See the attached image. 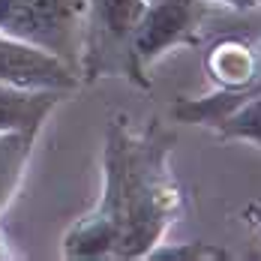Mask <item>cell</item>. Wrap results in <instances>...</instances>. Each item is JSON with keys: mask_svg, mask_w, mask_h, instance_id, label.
I'll list each match as a JSON object with an SVG mask.
<instances>
[{"mask_svg": "<svg viewBox=\"0 0 261 261\" xmlns=\"http://www.w3.org/2000/svg\"><path fill=\"white\" fill-rule=\"evenodd\" d=\"M222 141H252L261 147V96L246 99L213 123Z\"/></svg>", "mask_w": 261, "mask_h": 261, "instance_id": "cell-10", "label": "cell"}, {"mask_svg": "<svg viewBox=\"0 0 261 261\" xmlns=\"http://www.w3.org/2000/svg\"><path fill=\"white\" fill-rule=\"evenodd\" d=\"M79 69L60 57L0 30V84L69 93L79 87Z\"/></svg>", "mask_w": 261, "mask_h": 261, "instance_id": "cell-5", "label": "cell"}, {"mask_svg": "<svg viewBox=\"0 0 261 261\" xmlns=\"http://www.w3.org/2000/svg\"><path fill=\"white\" fill-rule=\"evenodd\" d=\"M63 99L60 90H36V87H15L0 84V132L18 129L36 132L42 129L45 117Z\"/></svg>", "mask_w": 261, "mask_h": 261, "instance_id": "cell-6", "label": "cell"}, {"mask_svg": "<svg viewBox=\"0 0 261 261\" xmlns=\"http://www.w3.org/2000/svg\"><path fill=\"white\" fill-rule=\"evenodd\" d=\"M84 15L87 0H0L3 33L51 51L72 69L81 63Z\"/></svg>", "mask_w": 261, "mask_h": 261, "instance_id": "cell-3", "label": "cell"}, {"mask_svg": "<svg viewBox=\"0 0 261 261\" xmlns=\"http://www.w3.org/2000/svg\"><path fill=\"white\" fill-rule=\"evenodd\" d=\"M210 79L219 84V90H240L255 66V48H249L240 39H222L213 45V51L204 57Z\"/></svg>", "mask_w": 261, "mask_h": 261, "instance_id": "cell-8", "label": "cell"}, {"mask_svg": "<svg viewBox=\"0 0 261 261\" xmlns=\"http://www.w3.org/2000/svg\"><path fill=\"white\" fill-rule=\"evenodd\" d=\"M207 6V0H144L132 36L138 66L147 72V66L165 51L177 45H198Z\"/></svg>", "mask_w": 261, "mask_h": 261, "instance_id": "cell-4", "label": "cell"}, {"mask_svg": "<svg viewBox=\"0 0 261 261\" xmlns=\"http://www.w3.org/2000/svg\"><path fill=\"white\" fill-rule=\"evenodd\" d=\"M261 96V45H255V66H252V75L249 81L240 87V90H213L201 99H180L174 105V117L180 123H198V126H210L225 117L231 108H237L246 99H255Z\"/></svg>", "mask_w": 261, "mask_h": 261, "instance_id": "cell-7", "label": "cell"}, {"mask_svg": "<svg viewBox=\"0 0 261 261\" xmlns=\"http://www.w3.org/2000/svg\"><path fill=\"white\" fill-rule=\"evenodd\" d=\"M144 258L147 261H228L231 255L225 249L213 246V243H204V240H183V243L159 240Z\"/></svg>", "mask_w": 261, "mask_h": 261, "instance_id": "cell-11", "label": "cell"}, {"mask_svg": "<svg viewBox=\"0 0 261 261\" xmlns=\"http://www.w3.org/2000/svg\"><path fill=\"white\" fill-rule=\"evenodd\" d=\"M144 0H87L84 15V45L79 72L87 81L129 79L138 87H150V79L132 54V36Z\"/></svg>", "mask_w": 261, "mask_h": 261, "instance_id": "cell-2", "label": "cell"}, {"mask_svg": "<svg viewBox=\"0 0 261 261\" xmlns=\"http://www.w3.org/2000/svg\"><path fill=\"white\" fill-rule=\"evenodd\" d=\"M174 132L153 126L135 132L126 117H114L102 147V198L60 240L69 261L144 258L183 210V192L168 153Z\"/></svg>", "mask_w": 261, "mask_h": 261, "instance_id": "cell-1", "label": "cell"}, {"mask_svg": "<svg viewBox=\"0 0 261 261\" xmlns=\"http://www.w3.org/2000/svg\"><path fill=\"white\" fill-rule=\"evenodd\" d=\"M0 258H12V252H9V246H6L3 234H0Z\"/></svg>", "mask_w": 261, "mask_h": 261, "instance_id": "cell-14", "label": "cell"}, {"mask_svg": "<svg viewBox=\"0 0 261 261\" xmlns=\"http://www.w3.org/2000/svg\"><path fill=\"white\" fill-rule=\"evenodd\" d=\"M33 144H36V132H18V129L0 132V213L9 207L12 195L21 186Z\"/></svg>", "mask_w": 261, "mask_h": 261, "instance_id": "cell-9", "label": "cell"}, {"mask_svg": "<svg viewBox=\"0 0 261 261\" xmlns=\"http://www.w3.org/2000/svg\"><path fill=\"white\" fill-rule=\"evenodd\" d=\"M207 3H219V6H228L234 12H249V9H258L261 0H207Z\"/></svg>", "mask_w": 261, "mask_h": 261, "instance_id": "cell-12", "label": "cell"}, {"mask_svg": "<svg viewBox=\"0 0 261 261\" xmlns=\"http://www.w3.org/2000/svg\"><path fill=\"white\" fill-rule=\"evenodd\" d=\"M246 219H249L252 225H258V228H261V201H252V204H246Z\"/></svg>", "mask_w": 261, "mask_h": 261, "instance_id": "cell-13", "label": "cell"}]
</instances>
